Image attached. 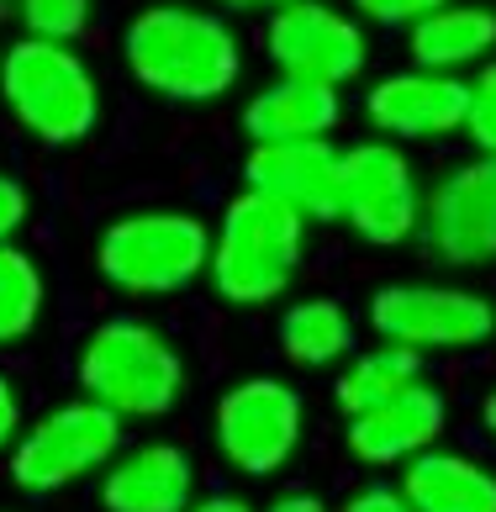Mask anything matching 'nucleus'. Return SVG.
<instances>
[{
    "instance_id": "obj_1",
    "label": "nucleus",
    "mask_w": 496,
    "mask_h": 512,
    "mask_svg": "<svg viewBox=\"0 0 496 512\" xmlns=\"http://www.w3.org/2000/svg\"><path fill=\"white\" fill-rule=\"evenodd\" d=\"M122 59L132 80L164 101H217L233 90L243 53L233 27L196 6H143L122 32Z\"/></svg>"
},
{
    "instance_id": "obj_2",
    "label": "nucleus",
    "mask_w": 496,
    "mask_h": 512,
    "mask_svg": "<svg viewBox=\"0 0 496 512\" xmlns=\"http://www.w3.org/2000/svg\"><path fill=\"white\" fill-rule=\"evenodd\" d=\"M307 254V217L291 212L259 191L227 201V212L212 233V286L233 307H264L291 291V280Z\"/></svg>"
},
{
    "instance_id": "obj_3",
    "label": "nucleus",
    "mask_w": 496,
    "mask_h": 512,
    "mask_svg": "<svg viewBox=\"0 0 496 512\" xmlns=\"http://www.w3.org/2000/svg\"><path fill=\"white\" fill-rule=\"evenodd\" d=\"M0 101L37 143L53 148L90 138L101 117L90 64L69 43H43V37H22L0 53Z\"/></svg>"
},
{
    "instance_id": "obj_4",
    "label": "nucleus",
    "mask_w": 496,
    "mask_h": 512,
    "mask_svg": "<svg viewBox=\"0 0 496 512\" xmlns=\"http://www.w3.org/2000/svg\"><path fill=\"white\" fill-rule=\"evenodd\" d=\"M80 386L117 417H164L180 402L185 365L159 328L138 317H111L80 354Z\"/></svg>"
},
{
    "instance_id": "obj_5",
    "label": "nucleus",
    "mask_w": 496,
    "mask_h": 512,
    "mask_svg": "<svg viewBox=\"0 0 496 512\" xmlns=\"http://www.w3.org/2000/svg\"><path fill=\"white\" fill-rule=\"evenodd\" d=\"M206 259H212V238L206 227L185 212H132L117 217L101 233V249H95V264L117 291L132 296H164L190 286Z\"/></svg>"
},
{
    "instance_id": "obj_6",
    "label": "nucleus",
    "mask_w": 496,
    "mask_h": 512,
    "mask_svg": "<svg viewBox=\"0 0 496 512\" xmlns=\"http://www.w3.org/2000/svg\"><path fill=\"white\" fill-rule=\"evenodd\" d=\"M338 222L375 249H396L423 227V191L407 154L391 138H370L338 154Z\"/></svg>"
},
{
    "instance_id": "obj_7",
    "label": "nucleus",
    "mask_w": 496,
    "mask_h": 512,
    "mask_svg": "<svg viewBox=\"0 0 496 512\" xmlns=\"http://www.w3.org/2000/svg\"><path fill=\"white\" fill-rule=\"evenodd\" d=\"M370 328L380 344H402L412 354L475 349L496 333V307L465 286H380L370 296Z\"/></svg>"
},
{
    "instance_id": "obj_8",
    "label": "nucleus",
    "mask_w": 496,
    "mask_h": 512,
    "mask_svg": "<svg viewBox=\"0 0 496 512\" xmlns=\"http://www.w3.org/2000/svg\"><path fill=\"white\" fill-rule=\"evenodd\" d=\"M122 449V417L101 402H69L48 412L37 428L16 439L11 481L22 491H59L69 481H85L90 470H106Z\"/></svg>"
},
{
    "instance_id": "obj_9",
    "label": "nucleus",
    "mask_w": 496,
    "mask_h": 512,
    "mask_svg": "<svg viewBox=\"0 0 496 512\" xmlns=\"http://www.w3.org/2000/svg\"><path fill=\"white\" fill-rule=\"evenodd\" d=\"M264 48L280 74L312 85H349L370 64V37L349 11L328 6V0H291L270 16Z\"/></svg>"
},
{
    "instance_id": "obj_10",
    "label": "nucleus",
    "mask_w": 496,
    "mask_h": 512,
    "mask_svg": "<svg viewBox=\"0 0 496 512\" xmlns=\"http://www.w3.org/2000/svg\"><path fill=\"white\" fill-rule=\"evenodd\" d=\"M423 243L449 270H481L496 259V159L454 164L423 201Z\"/></svg>"
},
{
    "instance_id": "obj_11",
    "label": "nucleus",
    "mask_w": 496,
    "mask_h": 512,
    "mask_svg": "<svg viewBox=\"0 0 496 512\" xmlns=\"http://www.w3.org/2000/svg\"><path fill=\"white\" fill-rule=\"evenodd\" d=\"M301 396L285 381H243L217 402V449L243 476H275L301 444Z\"/></svg>"
},
{
    "instance_id": "obj_12",
    "label": "nucleus",
    "mask_w": 496,
    "mask_h": 512,
    "mask_svg": "<svg viewBox=\"0 0 496 512\" xmlns=\"http://www.w3.org/2000/svg\"><path fill=\"white\" fill-rule=\"evenodd\" d=\"M365 117L375 122V132L402 138V143L449 138V132H465L470 80H460V74H438V69H417V64L396 69V74L370 85Z\"/></svg>"
},
{
    "instance_id": "obj_13",
    "label": "nucleus",
    "mask_w": 496,
    "mask_h": 512,
    "mask_svg": "<svg viewBox=\"0 0 496 512\" xmlns=\"http://www.w3.org/2000/svg\"><path fill=\"white\" fill-rule=\"evenodd\" d=\"M248 191L291 206L307 222L338 217V148L328 138L312 143H254L243 164Z\"/></svg>"
},
{
    "instance_id": "obj_14",
    "label": "nucleus",
    "mask_w": 496,
    "mask_h": 512,
    "mask_svg": "<svg viewBox=\"0 0 496 512\" xmlns=\"http://www.w3.org/2000/svg\"><path fill=\"white\" fill-rule=\"evenodd\" d=\"M444 417H449L444 412V396L417 381L402 396H391V402H380L370 412L349 417V449H354L359 465H407L423 449L438 444Z\"/></svg>"
},
{
    "instance_id": "obj_15",
    "label": "nucleus",
    "mask_w": 496,
    "mask_h": 512,
    "mask_svg": "<svg viewBox=\"0 0 496 512\" xmlns=\"http://www.w3.org/2000/svg\"><path fill=\"white\" fill-rule=\"evenodd\" d=\"M196 491V470L175 444H143L111 460L101 502L106 512H185Z\"/></svg>"
},
{
    "instance_id": "obj_16",
    "label": "nucleus",
    "mask_w": 496,
    "mask_h": 512,
    "mask_svg": "<svg viewBox=\"0 0 496 512\" xmlns=\"http://www.w3.org/2000/svg\"><path fill=\"white\" fill-rule=\"evenodd\" d=\"M338 122H343L338 90L312 85V80H291V74L264 85L243 111V127L254 143H312V138H328Z\"/></svg>"
},
{
    "instance_id": "obj_17",
    "label": "nucleus",
    "mask_w": 496,
    "mask_h": 512,
    "mask_svg": "<svg viewBox=\"0 0 496 512\" xmlns=\"http://www.w3.org/2000/svg\"><path fill=\"white\" fill-rule=\"evenodd\" d=\"M496 48V11L470 6V0H444L438 11H428L417 27H407V53L417 69L438 74H460L470 64H486Z\"/></svg>"
},
{
    "instance_id": "obj_18",
    "label": "nucleus",
    "mask_w": 496,
    "mask_h": 512,
    "mask_svg": "<svg viewBox=\"0 0 496 512\" xmlns=\"http://www.w3.org/2000/svg\"><path fill=\"white\" fill-rule=\"evenodd\" d=\"M402 497L412 512H496V476L470 454L423 449L402 470Z\"/></svg>"
},
{
    "instance_id": "obj_19",
    "label": "nucleus",
    "mask_w": 496,
    "mask_h": 512,
    "mask_svg": "<svg viewBox=\"0 0 496 512\" xmlns=\"http://www.w3.org/2000/svg\"><path fill=\"white\" fill-rule=\"evenodd\" d=\"M417 381H423V354H412L402 344H375L338 375L333 396L349 417H359V412H370L380 402H391V396H402Z\"/></svg>"
},
{
    "instance_id": "obj_20",
    "label": "nucleus",
    "mask_w": 496,
    "mask_h": 512,
    "mask_svg": "<svg viewBox=\"0 0 496 512\" xmlns=\"http://www.w3.org/2000/svg\"><path fill=\"white\" fill-rule=\"evenodd\" d=\"M280 349H285L291 365L322 370V365H333V359H343L354 349V322L328 296L296 301V307L280 317Z\"/></svg>"
},
{
    "instance_id": "obj_21",
    "label": "nucleus",
    "mask_w": 496,
    "mask_h": 512,
    "mask_svg": "<svg viewBox=\"0 0 496 512\" xmlns=\"http://www.w3.org/2000/svg\"><path fill=\"white\" fill-rule=\"evenodd\" d=\"M43 317V275H37V259L0 243V344H16L27 338Z\"/></svg>"
},
{
    "instance_id": "obj_22",
    "label": "nucleus",
    "mask_w": 496,
    "mask_h": 512,
    "mask_svg": "<svg viewBox=\"0 0 496 512\" xmlns=\"http://www.w3.org/2000/svg\"><path fill=\"white\" fill-rule=\"evenodd\" d=\"M27 22V37H43V43H74L90 27V0H16Z\"/></svg>"
},
{
    "instance_id": "obj_23",
    "label": "nucleus",
    "mask_w": 496,
    "mask_h": 512,
    "mask_svg": "<svg viewBox=\"0 0 496 512\" xmlns=\"http://www.w3.org/2000/svg\"><path fill=\"white\" fill-rule=\"evenodd\" d=\"M465 132L475 138L481 154L496 159V59L481 64V74L470 80V117H465Z\"/></svg>"
},
{
    "instance_id": "obj_24",
    "label": "nucleus",
    "mask_w": 496,
    "mask_h": 512,
    "mask_svg": "<svg viewBox=\"0 0 496 512\" xmlns=\"http://www.w3.org/2000/svg\"><path fill=\"white\" fill-rule=\"evenodd\" d=\"M438 6H444V0H354V11L375 27H417Z\"/></svg>"
},
{
    "instance_id": "obj_25",
    "label": "nucleus",
    "mask_w": 496,
    "mask_h": 512,
    "mask_svg": "<svg viewBox=\"0 0 496 512\" xmlns=\"http://www.w3.org/2000/svg\"><path fill=\"white\" fill-rule=\"evenodd\" d=\"M338 512H412V502L402 497V486H359Z\"/></svg>"
},
{
    "instance_id": "obj_26",
    "label": "nucleus",
    "mask_w": 496,
    "mask_h": 512,
    "mask_svg": "<svg viewBox=\"0 0 496 512\" xmlns=\"http://www.w3.org/2000/svg\"><path fill=\"white\" fill-rule=\"evenodd\" d=\"M27 222V191L16 180L0 175V243H11V233Z\"/></svg>"
},
{
    "instance_id": "obj_27",
    "label": "nucleus",
    "mask_w": 496,
    "mask_h": 512,
    "mask_svg": "<svg viewBox=\"0 0 496 512\" xmlns=\"http://www.w3.org/2000/svg\"><path fill=\"white\" fill-rule=\"evenodd\" d=\"M16 428H22V407H16V391H11V381L0 375V449H6V444L16 439Z\"/></svg>"
},
{
    "instance_id": "obj_28",
    "label": "nucleus",
    "mask_w": 496,
    "mask_h": 512,
    "mask_svg": "<svg viewBox=\"0 0 496 512\" xmlns=\"http://www.w3.org/2000/svg\"><path fill=\"white\" fill-rule=\"evenodd\" d=\"M264 512H328V507H322V497H307V491H296V497H280V502H270Z\"/></svg>"
},
{
    "instance_id": "obj_29",
    "label": "nucleus",
    "mask_w": 496,
    "mask_h": 512,
    "mask_svg": "<svg viewBox=\"0 0 496 512\" xmlns=\"http://www.w3.org/2000/svg\"><path fill=\"white\" fill-rule=\"evenodd\" d=\"M185 512H254L243 497H206V502H196V507H185Z\"/></svg>"
},
{
    "instance_id": "obj_30",
    "label": "nucleus",
    "mask_w": 496,
    "mask_h": 512,
    "mask_svg": "<svg viewBox=\"0 0 496 512\" xmlns=\"http://www.w3.org/2000/svg\"><path fill=\"white\" fill-rule=\"evenodd\" d=\"M217 6H227V11H280V6H291V0H217Z\"/></svg>"
},
{
    "instance_id": "obj_31",
    "label": "nucleus",
    "mask_w": 496,
    "mask_h": 512,
    "mask_svg": "<svg viewBox=\"0 0 496 512\" xmlns=\"http://www.w3.org/2000/svg\"><path fill=\"white\" fill-rule=\"evenodd\" d=\"M481 428L491 433V439H496V391L486 396V402H481Z\"/></svg>"
}]
</instances>
